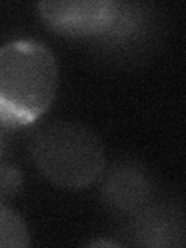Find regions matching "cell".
Returning a JSON list of instances; mask_svg holds the SVG:
<instances>
[{
    "mask_svg": "<svg viewBox=\"0 0 186 248\" xmlns=\"http://www.w3.org/2000/svg\"><path fill=\"white\" fill-rule=\"evenodd\" d=\"M37 8L48 27L70 36L104 33L120 19V5L112 0L41 2Z\"/></svg>",
    "mask_w": 186,
    "mask_h": 248,
    "instance_id": "obj_3",
    "label": "cell"
},
{
    "mask_svg": "<svg viewBox=\"0 0 186 248\" xmlns=\"http://www.w3.org/2000/svg\"><path fill=\"white\" fill-rule=\"evenodd\" d=\"M0 151H2V135H0Z\"/></svg>",
    "mask_w": 186,
    "mask_h": 248,
    "instance_id": "obj_7",
    "label": "cell"
},
{
    "mask_svg": "<svg viewBox=\"0 0 186 248\" xmlns=\"http://www.w3.org/2000/svg\"><path fill=\"white\" fill-rule=\"evenodd\" d=\"M36 168L51 183L84 189L103 174L106 155L99 138L84 124L58 121L36 132L31 143Z\"/></svg>",
    "mask_w": 186,
    "mask_h": 248,
    "instance_id": "obj_2",
    "label": "cell"
},
{
    "mask_svg": "<svg viewBox=\"0 0 186 248\" xmlns=\"http://www.w3.org/2000/svg\"><path fill=\"white\" fill-rule=\"evenodd\" d=\"M22 172L11 165H0V202L10 200L22 188Z\"/></svg>",
    "mask_w": 186,
    "mask_h": 248,
    "instance_id": "obj_6",
    "label": "cell"
},
{
    "mask_svg": "<svg viewBox=\"0 0 186 248\" xmlns=\"http://www.w3.org/2000/svg\"><path fill=\"white\" fill-rule=\"evenodd\" d=\"M30 245L27 223L11 208L0 203V248H23Z\"/></svg>",
    "mask_w": 186,
    "mask_h": 248,
    "instance_id": "obj_5",
    "label": "cell"
},
{
    "mask_svg": "<svg viewBox=\"0 0 186 248\" xmlns=\"http://www.w3.org/2000/svg\"><path fill=\"white\" fill-rule=\"evenodd\" d=\"M58 89V64L41 42L20 39L0 48V124L17 129L46 112Z\"/></svg>",
    "mask_w": 186,
    "mask_h": 248,
    "instance_id": "obj_1",
    "label": "cell"
},
{
    "mask_svg": "<svg viewBox=\"0 0 186 248\" xmlns=\"http://www.w3.org/2000/svg\"><path fill=\"white\" fill-rule=\"evenodd\" d=\"M151 197L147 177L130 166L116 168L104 183V199L123 213L140 211Z\"/></svg>",
    "mask_w": 186,
    "mask_h": 248,
    "instance_id": "obj_4",
    "label": "cell"
}]
</instances>
